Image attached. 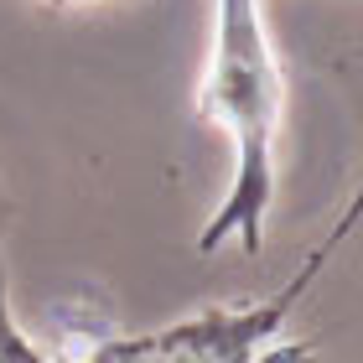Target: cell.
<instances>
[{
	"label": "cell",
	"instance_id": "4",
	"mask_svg": "<svg viewBox=\"0 0 363 363\" xmlns=\"http://www.w3.org/2000/svg\"><path fill=\"white\" fill-rule=\"evenodd\" d=\"M358 223H363V187L353 192V203H348V208H342V218H337L333 228H327V239H322V244H317V250H311V255L301 259V265H306L311 275H322V270H327V259H333V255L342 250V244H348V234H353V228H358Z\"/></svg>",
	"mask_w": 363,
	"mask_h": 363
},
{
	"label": "cell",
	"instance_id": "1",
	"mask_svg": "<svg viewBox=\"0 0 363 363\" xmlns=\"http://www.w3.org/2000/svg\"><path fill=\"white\" fill-rule=\"evenodd\" d=\"M197 114L218 125L234 145V182L208 228L197 234V250L213 255L228 239H239L244 255H259L275 203V140L286 114V73H280L259 0L213 6V47L197 89Z\"/></svg>",
	"mask_w": 363,
	"mask_h": 363
},
{
	"label": "cell",
	"instance_id": "5",
	"mask_svg": "<svg viewBox=\"0 0 363 363\" xmlns=\"http://www.w3.org/2000/svg\"><path fill=\"white\" fill-rule=\"evenodd\" d=\"M42 6H94V0H42Z\"/></svg>",
	"mask_w": 363,
	"mask_h": 363
},
{
	"label": "cell",
	"instance_id": "3",
	"mask_svg": "<svg viewBox=\"0 0 363 363\" xmlns=\"http://www.w3.org/2000/svg\"><path fill=\"white\" fill-rule=\"evenodd\" d=\"M6 223H11V197H6V182H0V363H57L47 358L37 342H31L11 317V286H6Z\"/></svg>",
	"mask_w": 363,
	"mask_h": 363
},
{
	"label": "cell",
	"instance_id": "2",
	"mask_svg": "<svg viewBox=\"0 0 363 363\" xmlns=\"http://www.w3.org/2000/svg\"><path fill=\"white\" fill-rule=\"evenodd\" d=\"M306 270H296L286 286L250 306H203L156 333L104 337L73 363H317L306 342H280V327L301 296L311 291Z\"/></svg>",
	"mask_w": 363,
	"mask_h": 363
}]
</instances>
